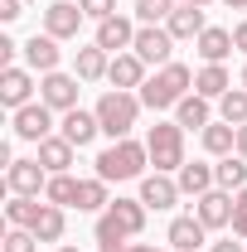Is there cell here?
Returning a JSON list of instances; mask_svg holds the SVG:
<instances>
[{
	"label": "cell",
	"mask_w": 247,
	"mask_h": 252,
	"mask_svg": "<svg viewBox=\"0 0 247 252\" xmlns=\"http://www.w3.org/2000/svg\"><path fill=\"white\" fill-rule=\"evenodd\" d=\"M20 49H25V68H34L39 78H44V73H54L59 59H63V49H59V39H54V34H34V39H25Z\"/></svg>",
	"instance_id": "14"
},
{
	"label": "cell",
	"mask_w": 247,
	"mask_h": 252,
	"mask_svg": "<svg viewBox=\"0 0 247 252\" xmlns=\"http://www.w3.org/2000/svg\"><path fill=\"white\" fill-rule=\"evenodd\" d=\"M107 68H112V54H107V49H97V44L78 49V59H73V73H78L83 83H102V78H107Z\"/></svg>",
	"instance_id": "24"
},
{
	"label": "cell",
	"mask_w": 247,
	"mask_h": 252,
	"mask_svg": "<svg viewBox=\"0 0 247 252\" xmlns=\"http://www.w3.org/2000/svg\"><path fill=\"white\" fill-rule=\"evenodd\" d=\"M126 248H131V243H102L97 252H126Z\"/></svg>",
	"instance_id": "42"
},
{
	"label": "cell",
	"mask_w": 247,
	"mask_h": 252,
	"mask_svg": "<svg viewBox=\"0 0 247 252\" xmlns=\"http://www.w3.org/2000/svg\"><path fill=\"white\" fill-rule=\"evenodd\" d=\"M165 30L175 34V44H180V39H199V34L209 30V20H204V10H194V5H180V10L165 20Z\"/></svg>",
	"instance_id": "26"
},
{
	"label": "cell",
	"mask_w": 247,
	"mask_h": 252,
	"mask_svg": "<svg viewBox=\"0 0 247 252\" xmlns=\"http://www.w3.org/2000/svg\"><path fill=\"white\" fill-rule=\"evenodd\" d=\"M180 10V0H136V25H165Z\"/></svg>",
	"instance_id": "33"
},
{
	"label": "cell",
	"mask_w": 247,
	"mask_h": 252,
	"mask_svg": "<svg viewBox=\"0 0 247 252\" xmlns=\"http://www.w3.org/2000/svg\"><path fill=\"white\" fill-rule=\"evenodd\" d=\"M15 54H20V44H15L10 34H0V63L10 68V63H15Z\"/></svg>",
	"instance_id": "38"
},
{
	"label": "cell",
	"mask_w": 247,
	"mask_h": 252,
	"mask_svg": "<svg viewBox=\"0 0 247 252\" xmlns=\"http://www.w3.org/2000/svg\"><path fill=\"white\" fill-rule=\"evenodd\" d=\"M233 44H238V54H247V20L233 25Z\"/></svg>",
	"instance_id": "39"
},
{
	"label": "cell",
	"mask_w": 247,
	"mask_h": 252,
	"mask_svg": "<svg viewBox=\"0 0 247 252\" xmlns=\"http://www.w3.org/2000/svg\"><path fill=\"white\" fill-rule=\"evenodd\" d=\"M141 93H102L97 97V122H102V136H112V141H126L131 131H136V122H141Z\"/></svg>",
	"instance_id": "3"
},
{
	"label": "cell",
	"mask_w": 247,
	"mask_h": 252,
	"mask_svg": "<svg viewBox=\"0 0 247 252\" xmlns=\"http://www.w3.org/2000/svg\"><path fill=\"white\" fill-rule=\"evenodd\" d=\"M194 49H199V59L204 63H223L238 44H233V30H218V25H209V30L194 39Z\"/></svg>",
	"instance_id": "22"
},
{
	"label": "cell",
	"mask_w": 247,
	"mask_h": 252,
	"mask_svg": "<svg viewBox=\"0 0 247 252\" xmlns=\"http://www.w3.org/2000/svg\"><path fill=\"white\" fill-rule=\"evenodd\" d=\"M131 49L146 59V68H165V63H175V34L165 25H141Z\"/></svg>",
	"instance_id": "5"
},
{
	"label": "cell",
	"mask_w": 247,
	"mask_h": 252,
	"mask_svg": "<svg viewBox=\"0 0 247 252\" xmlns=\"http://www.w3.org/2000/svg\"><path fill=\"white\" fill-rule=\"evenodd\" d=\"M146 59L136 54V49H126V54H112V68H107V83L117 88V93H141L146 88Z\"/></svg>",
	"instance_id": "9"
},
{
	"label": "cell",
	"mask_w": 247,
	"mask_h": 252,
	"mask_svg": "<svg viewBox=\"0 0 247 252\" xmlns=\"http://www.w3.org/2000/svg\"><path fill=\"white\" fill-rule=\"evenodd\" d=\"M39 209H44V199H30V194H10V204H5V223H10V228H34Z\"/></svg>",
	"instance_id": "29"
},
{
	"label": "cell",
	"mask_w": 247,
	"mask_h": 252,
	"mask_svg": "<svg viewBox=\"0 0 247 252\" xmlns=\"http://www.w3.org/2000/svg\"><path fill=\"white\" fill-rule=\"evenodd\" d=\"M10 126H15V136L20 141H44V136H54V107L49 102H30V107H20V112H10Z\"/></svg>",
	"instance_id": "8"
},
{
	"label": "cell",
	"mask_w": 247,
	"mask_h": 252,
	"mask_svg": "<svg viewBox=\"0 0 247 252\" xmlns=\"http://www.w3.org/2000/svg\"><path fill=\"white\" fill-rule=\"evenodd\" d=\"M199 141H204V151L214 160H223V156H233L238 151V126H228V122H209L204 131H199Z\"/></svg>",
	"instance_id": "23"
},
{
	"label": "cell",
	"mask_w": 247,
	"mask_h": 252,
	"mask_svg": "<svg viewBox=\"0 0 247 252\" xmlns=\"http://www.w3.org/2000/svg\"><path fill=\"white\" fill-rule=\"evenodd\" d=\"M194 93L209 97V102H218L223 93H233V73H228L223 63H204V68L194 73Z\"/></svg>",
	"instance_id": "20"
},
{
	"label": "cell",
	"mask_w": 247,
	"mask_h": 252,
	"mask_svg": "<svg viewBox=\"0 0 247 252\" xmlns=\"http://www.w3.org/2000/svg\"><path fill=\"white\" fill-rule=\"evenodd\" d=\"M180 5H194V10H209L214 0H180Z\"/></svg>",
	"instance_id": "44"
},
{
	"label": "cell",
	"mask_w": 247,
	"mask_h": 252,
	"mask_svg": "<svg viewBox=\"0 0 247 252\" xmlns=\"http://www.w3.org/2000/svg\"><path fill=\"white\" fill-rule=\"evenodd\" d=\"M5 252H39V238L30 228H10L5 233Z\"/></svg>",
	"instance_id": "34"
},
{
	"label": "cell",
	"mask_w": 247,
	"mask_h": 252,
	"mask_svg": "<svg viewBox=\"0 0 247 252\" xmlns=\"http://www.w3.org/2000/svg\"><path fill=\"white\" fill-rule=\"evenodd\" d=\"M73 151H78V146H73L63 131H54V136L39 141V156H34V160H39L49 175H68V170H73Z\"/></svg>",
	"instance_id": "16"
},
{
	"label": "cell",
	"mask_w": 247,
	"mask_h": 252,
	"mask_svg": "<svg viewBox=\"0 0 247 252\" xmlns=\"http://www.w3.org/2000/svg\"><path fill=\"white\" fill-rule=\"evenodd\" d=\"M180 194H189V199H199V194H209V189H218V180H214V165H204V160H194V165H180Z\"/></svg>",
	"instance_id": "21"
},
{
	"label": "cell",
	"mask_w": 247,
	"mask_h": 252,
	"mask_svg": "<svg viewBox=\"0 0 247 252\" xmlns=\"http://www.w3.org/2000/svg\"><path fill=\"white\" fill-rule=\"evenodd\" d=\"M78 185H83V180H73V175H49L44 199H49V204H59V209H68V204H78Z\"/></svg>",
	"instance_id": "31"
},
{
	"label": "cell",
	"mask_w": 247,
	"mask_h": 252,
	"mask_svg": "<svg viewBox=\"0 0 247 252\" xmlns=\"http://www.w3.org/2000/svg\"><path fill=\"white\" fill-rule=\"evenodd\" d=\"M209 252H247V248H243V238H223V243H214Z\"/></svg>",
	"instance_id": "40"
},
{
	"label": "cell",
	"mask_w": 247,
	"mask_h": 252,
	"mask_svg": "<svg viewBox=\"0 0 247 252\" xmlns=\"http://www.w3.org/2000/svg\"><path fill=\"white\" fill-rule=\"evenodd\" d=\"M44 185H49V170H44L39 160H10V165H5V189H10V194L44 199Z\"/></svg>",
	"instance_id": "10"
},
{
	"label": "cell",
	"mask_w": 247,
	"mask_h": 252,
	"mask_svg": "<svg viewBox=\"0 0 247 252\" xmlns=\"http://www.w3.org/2000/svg\"><path fill=\"white\" fill-rule=\"evenodd\" d=\"M146 214H151V209H146L141 199H122V194H117V199L107 204V219L117 223V228H122L126 238H136V233L146 228Z\"/></svg>",
	"instance_id": "19"
},
{
	"label": "cell",
	"mask_w": 247,
	"mask_h": 252,
	"mask_svg": "<svg viewBox=\"0 0 247 252\" xmlns=\"http://www.w3.org/2000/svg\"><path fill=\"white\" fill-rule=\"evenodd\" d=\"M34 93H39V83H34V68H20V63L0 68V102H5L10 112L30 107V102H34Z\"/></svg>",
	"instance_id": "7"
},
{
	"label": "cell",
	"mask_w": 247,
	"mask_h": 252,
	"mask_svg": "<svg viewBox=\"0 0 247 252\" xmlns=\"http://www.w3.org/2000/svg\"><path fill=\"white\" fill-rule=\"evenodd\" d=\"M83 5H73V0H54L49 10H44V34H54V39H78V30H83Z\"/></svg>",
	"instance_id": "12"
},
{
	"label": "cell",
	"mask_w": 247,
	"mask_h": 252,
	"mask_svg": "<svg viewBox=\"0 0 247 252\" xmlns=\"http://www.w3.org/2000/svg\"><path fill=\"white\" fill-rule=\"evenodd\" d=\"M194 219L204 223L209 233L233 228V194H228V189H209V194H199V199H194Z\"/></svg>",
	"instance_id": "11"
},
{
	"label": "cell",
	"mask_w": 247,
	"mask_h": 252,
	"mask_svg": "<svg viewBox=\"0 0 247 252\" xmlns=\"http://www.w3.org/2000/svg\"><path fill=\"white\" fill-rule=\"evenodd\" d=\"M78 83H83L78 73L54 68V73H44V78H39V102H49V107L63 117V112H73V107H78Z\"/></svg>",
	"instance_id": "6"
},
{
	"label": "cell",
	"mask_w": 247,
	"mask_h": 252,
	"mask_svg": "<svg viewBox=\"0 0 247 252\" xmlns=\"http://www.w3.org/2000/svg\"><path fill=\"white\" fill-rule=\"evenodd\" d=\"M214 180H218V189H228V194H238V189H247V160L233 151V156H223L214 165Z\"/></svg>",
	"instance_id": "27"
},
{
	"label": "cell",
	"mask_w": 247,
	"mask_h": 252,
	"mask_svg": "<svg viewBox=\"0 0 247 252\" xmlns=\"http://www.w3.org/2000/svg\"><path fill=\"white\" fill-rule=\"evenodd\" d=\"M228 233L247 243V189H238V194H233V228H228Z\"/></svg>",
	"instance_id": "35"
},
{
	"label": "cell",
	"mask_w": 247,
	"mask_h": 252,
	"mask_svg": "<svg viewBox=\"0 0 247 252\" xmlns=\"http://www.w3.org/2000/svg\"><path fill=\"white\" fill-rule=\"evenodd\" d=\"M238 88H247V63H243V73H238Z\"/></svg>",
	"instance_id": "46"
},
{
	"label": "cell",
	"mask_w": 247,
	"mask_h": 252,
	"mask_svg": "<svg viewBox=\"0 0 247 252\" xmlns=\"http://www.w3.org/2000/svg\"><path fill=\"white\" fill-rule=\"evenodd\" d=\"M194 93V68L189 63H165V68H155L151 78H146V88H141V102L151 107V112H175L185 97Z\"/></svg>",
	"instance_id": "2"
},
{
	"label": "cell",
	"mask_w": 247,
	"mask_h": 252,
	"mask_svg": "<svg viewBox=\"0 0 247 252\" xmlns=\"http://www.w3.org/2000/svg\"><path fill=\"white\" fill-rule=\"evenodd\" d=\"M136 20H126V15H112V20H102L97 25V34H93V44L97 49H107V54H126L131 44H136Z\"/></svg>",
	"instance_id": "13"
},
{
	"label": "cell",
	"mask_w": 247,
	"mask_h": 252,
	"mask_svg": "<svg viewBox=\"0 0 247 252\" xmlns=\"http://www.w3.org/2000/svg\"><path fill=\"white\" fill-rule=\"evenodd\" d=\"M20 15H25V0H0V20L5 25H15Z\"/></svg>",
	"instance_id": "37"
},
{
	"label": "cell",
	"mask_w": 247,
	"mask_h": 252,
	"mask_svg": "<svg viewBox=\"0 0 247 252\" xmlns=\"http://www.w3.org/2000/svg\"><path fill=\"white\" fill-rule=\"evenodd\" d=\"M141 204L155 209V214H160V209H175V204H180V180H175V175H160V170L146 175V180H141Z\"/></svg>",
	"instance_id": "15"
},
{
	"label": "cell",
	"mask_w": 247,
	"mask_h": 252,
	"mask_svg": "<svg viewBox=\"0 0 247 252\" xmlns=\"http://www.w3.org/2000/svg\"><path fill=\"white\" fill-rule=\"evenodd\" d=\"M146 151H151V165L160 175H180V165H185V126L180 122H155L146 131Z\"/></svg>",
	"instance_id": "4"
},
{
	"label": "cell",
	"mask_w": 247,
	"mask_h": 252,
	"mask_svg": "<svg viewBox=\"0 0 247 252\" xmlns=\"http://www.w3.org/2000/svg\"><path fill=\"white\" fill-rule=\"evenodd\" d=\"M204 238H209V228L194 219V214H180V219L170 223V233H165V243H170L175 252H199Z\"/></svg>",
	"instance_id": "18"
},
{
	"label": "cell",
	"mask_w": 247,
	"mask_h": 252,
	"mask_svg": "<svg viewBox=\"0 0 247 252\" xmlns=\"http://www.w3.org/2000/svg\"><path fill=\"white\" fill-rule=\"evenodd\" d=\"M59 131L83 151V146H93L97 136H102V122H97V112H83V107H73V112H63L59 117Z\"/></svg>",
	"instance_id": "17"
},
{
	"label": "cell",
	"mask_w": 247,
	"mask_h": 252,
	"mask_svg": "<svg viewBox=\"0 0 247 252\" xmlns=\"http://www.w3.org/2000/svg\"><path fill=\"white\" fill-rule=\"evenodd\" d=\"M78 5H83V15H88L93 25H102V20L117 15V0H78Z\"/></svg>",
	"instance_id": "36"
},
{
	"label": "cell",
	"mask_w": 247,
	"mask_h": 252,
	"mask_svg": "<svg viewBox=\"0 0 247 252\" xmlns=\"http://www.w3.org/2000/svg\"><path fill=\"white\" fill-rule=\"evenodd\" d=\"M223 5H228V10H247V0H223Z\"/></svg>",
	"instance_id": "45"
},
{
	"label": "cell",
	"mask_w": 247,
	"mask_h": 252,
	"mask_svg": "<svg viewBox=\"0 0 247 252\" xmlns=\"http://www.w3.org/2000/svg\"><path fill=\"white\" fill-rule=\"evenodd\" d=\"M59 252H78V248H73V243H63V248H59Z\"/></svg>",
	"instance_id": "47"
},
{
	"label": "cell",
	"mask_w": 247,
	"mask_h": 252,
	"mask_svg": "<svg viewBox=\"0 0 247 252\" xmlns=\"http://www.w3.org/2000/svg\"><path fill=\"white\" fill-rule=\"evenodd\" d=\"M218 122H228V126L247 122V88H233V93L218 97Z\"/></svg>",
	"instance_id": "32"
},
{
	"label": "cell",
	"mask_w": 247,
	"mask_h": 252,
	"mask_svg": "<svg viewBox=\"0 0 247 252\" xmlns=\"http://www.w3.org/2000/svg\"><path fill=\"white\" fill-rule=\"evenodd\" d=\"M126 252H160V248H155V243H131Z\"/></svg>",
	"instance_id": "43"
},
{
	"label": "cell",
	"mask_w": 247,
	"mask_h": 252,
	"mask_svg": "<svg viewBox=\"0 0 247 252\" xmlns=\"http://www.w3.org/2000/svg\"><path fill=\"white\" fill-rule=\"evenodd\" d=\"M238 156H243V160H247V122H243V126H238Z\"/></svg>",
	"instance_id": "41"
},
{
	"label": "cell",
	"mask_w": 247,
	"mask_h": 252,
	"mask_svg": "<svg viewBox=\"0 0 247 252\" xmlns=\"http://www.w3.org/2000/svg\"><path fill=\"white\" fill-rule=\"evenodd\" d=\"M63 228H68V219H63V209L44 199V209H39V219H34V228H30V233L39 238V243H59V238H63Z\"/></svg>",
	"instance_id": "28"
},
{
	"label": "cell",
	"mask_w": 247,
	"mask_h": 252,
	"mask_svg": "<svg viewBox=\"0 0 247 252\" xmlns=\"http://www.w3.org/2000/svg\"><path fill=\"white\" fill-rule=\"evenodd\" d=\"M107 204H112V194H107V180H83L78 185V209L83 214H107Z\"/></svg>",
	"instance_id": "30"
},
{
	"label": "cell",
	"mask_w": 247,
	"mask_h": 252,
	"mask_svg": "<svg viewBox=\"0 0 247 252\" xmlns=\"http://www.w3.org/2000/svg\"><path fill=\"white\" fill-rule=\"evenodd\" d=\"M175 122L185 126V131H204L209 122H218L214 117V107H209V97H199V93H189L180 107H175Z\"/></svg>",
	"instance_id": "25"
},
{
	"label": "cell",
	"mask_w": 247,
	"mask_h": 252,
	"mask_svg": "<svg viewBox=\"0 0 247 252\" xmlns=\"http://www.w3.org/2000/svg\"><path fill=\"white\" fill-rule=\"evenodd\" d=\"M146 165H151L146 141L126 136V141H112V146L93 160V175L107 180V185H122V180H146Z\"/></svg>",
	"instance_id": "1"
}]
</instances>
